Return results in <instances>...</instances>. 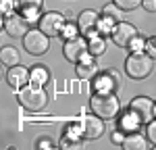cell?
<instances>
[{"mask_svg":"<svg viewBox=\"0 0 156 150\" xmlns=\"http://www.w3.org/2000/svg\"><path fill=\"white\" fill-rule=\"evenodd\" d=\"M17 102L19 106L25 109L29 112H40L48 106V94L42 86H36V84H27L25 88L17 90Z\"/></svg>","mask_w":156,"mask_h":150,"instance_id":"1","label":"cell"},{"mask_svg":"<svg viewBox=\"0 0 156 150\" xmlns=\"http://www.w3.org/2000/svg\"><path fill=\"white\" fill-rule=\"evenodd\" d=\"M90 111L102 117L104 121L108 119H115L121 112V102L119 96L115 92H96L92 98H90Z\"/></svg>","mask_w":156,"mask_h":150,"instance_id":"2","label":"cell"},{"mask_svg":"<svg viewBox=\"0 0 156 150\" xmlns=\"http://www.w3.org/2000/svg\"><path fill=\"white\" fill-rule=\"evenodd\" d=\"M154 71V59L146 52V50H140V52H131L125 61V73L129 75L131 79H146L150 77Z\"/></svg>","mask_w":156,"mask_h":150,"instance_id":"3","label":"cell"},{"mask_svg":"<svg viewBox=\"0 0 156 150\" xmlns=\"http://www.w3.org/2000/svg\"><path fill=\"white\" fill-rule=\"evenodd\" d=\"M23 46L25 50L29 52V54H34V56H42V54H46L50 48V36H46L40 27L37 29H29L23 38Z\"/></svg>","mask_w":156,"mask_h":150,"instance_id":"4","label":"cell"},{"mask_svg":"<svg viewBox=\"0 0 156 150\" xmlns=\"http://www.w3.org/2000/svg\"><path fill=\"white\" fill-rule=\"evenodd\" d=\"M129 112L137 119L140 125H148L154 117V100L148 98V96H135V98L129 102Z\"/></svg>","mask_w":156,"mask_h":150,"instance_id":"5","label":"cell"},{"mask_svg":"<svg viewBox=\"0 0 156 150\" xmlns=\"http://www.w3.org/2000/svg\"><path fill=\"white\" fill-rule=\"evenodd\" d=\"M137 36H140L137 27L131 25V23H127V21H117V23L112 25V31H110L112 42H115L119 48H129V46H131V42Z\"/></svg>","mask_w":156,"mask_h":150,"instance_id":"6","label":"cell"},{"mask_svg":"<svg viewBox=\"0 0 156 150\" xmlns=\"http://www.w3.org/2000/svg\"><path fill=\"white\" fill-rule=\"evenodd\" d=\"M31 25H34V21L29 17L21 15V12H12L9 17H4V31L11 38H21L23 40L25 34L31 29Z\"/></svg>","mask_w":156,"mask_h":150,"instance_id":"7","label":"cell"},{"mask_svg":"<svg viewBox=\"0 0 156 150\" xmlns=\"http://www.w3.org/2000/svg\"><path fill=\"white\" fill-rule=\"evenodd\" d=\"M65 25H67L65 17H62L60 12H56V11L44 12V15L37 19V27H40L46 36H50V38L60 36V34H62V29H65Z\"/></svg>","mask_w":156,"mask_h":150,"instance_id":"8","label":"cell"},{"mask_svg":"<svg viewBox=\"0 0 156 150\" xmlns=\"http://www.w3.org/2000/svg\"><path fill=\"white\" fill-rule=\"evenodd\" d=\"M100 12L94 9H85L81 11V15L77 17V27H79V34L83 38H94L98 36V25H100Z\"/></svg>","mask_w":156,"mask_h":150,"instance_id":"9","label":"cell"},{"mask_svg":"<svg viewBox=\"0 0 156 150\" xmlns=\"http://www.w3.org/2000/svg\"><path fill=\"white\" fill-rule=\"evenodd\" d=\"M62 54H65V59L69 62H77L81 61L83 56L90 54V50H87V42H85L83 36H77V38H71V40H67L65 44H62Z\"/></svg>","mask_w":156,"mask_h":150,"instance_id":"10","label":"cell"},{"mask_svg":"<svg viewBox=\"0 0 156 150\" xmlns=\"http://www.w3.org/2000/svg\"><path fill=\"white\" fill-rule=\"evenodd\" d=\"M81 136L85 140H98V138L104 136V131H106V125H104V119L102 117H98V115H85L83 119H81Z\"/></svg>","mask_w":156,"mask_h":150,"instance_id":"11","label":"cell"},{"mask_svg":"<svg viewBox=\"0 0 156 150\" xmlns=\"http://www.w3.org/2000/svg\"><path fill=\"white\" fill-rule=\"evenodd\" d=\"M6 84L12 88V90H21L27 84H31V73L29 69H25L23 65H15V67H9L6 71Z\"/></svg>","mask_w":156,"mask_h":150,"instance_id":"12","label":"cell"},{"mask_svg":"<svg viewBox=\"0 0 156 150\" xmlns=\"http://www.w3.org/2000/svg\"><path fill=\"white\" fill-rule=\"evenodd\" d=\"M94 86H96V92H117L121 88V75L115 71V69H108L106 73L94 77Z\"/></svg>","mask_w":156,"mask_h":150,"instance_id":"13","label":"cell"},{"mask_svg":"<svg viewBox=\"0 0 156 150\" xmlns=\"http://www.w3.org/2000/svg\"><path fill=\"white\" fill-rule=\"evenodd\" d=\"M96 56H92V54H87L83 56L81 61L75 65V71H77V77H81V79H94L98 73V65L94 61Z\"/></svg>","mask_w":156,"mask_h":150,"instance_id":"14","label":"cell"},{"mask_svg":"<svg viewBox=\"0 0 156 150\" xmlns=\"http://www.w3.org/2000/svg\"><path fill=\"white\" fill-rule=\"evenodd\" d=\"M42 4H44V0H15L17 12L29 17L31 21H34V17L37 19V15H40V11H42Z\"/></svg>","mask_w":156,"mask_h":150,"instance_id":"15","label":"cell"},{"mask_svg":"<svg viewBox=\"0 0 156 150\" xmlns=\"http://www.w3.org/2000/svg\"><path fill=\"white\" fill-rule=\"evenodd\" d=\"M125 150H146L150 146V142H148V138H144L142 134H137V129L135 131H129L125 140H123V144H121Z\"/></svg>","mask_w":156,"mask_h":150,"instance_id":"16","label":"cell"},{"mask_svg":"<svg viewBox=\"0 0 156 150\" xmlns=\"http://www.w3.org/2000/svg\"><path fill=\"white\" fill-rule=\"evenodd\" d=\"M0 61L4 67H15V65H21V54L15 46H4L0 52Z\"/></svg>","mask_w":156,"mask_h":150,"instance_id":"17","label":"cell"},{"mask_svg":"<svg viewBox=\"0 0 156 150\" xmlns=\"http://www.w3.org/2000/svg\"><path fill=\"white\" fill-rule=\"evenodd\" d=\"M29 73H31V84H36V86H46L50 79V73L46 67H42V65H36V67H31L29 69Z\"/></svg>","mask_w":156,"mask_h":150,"instance_id":"18","label":"cell"},{"mask_svg":"<svg viewBox=\"0 0 156 150\" xmlns=\"http://www.w3.org/2000/svg\"><path fill=\"white\" fill-rule=\"evenodd\" d=\"M87 50H90L92 56H102V54L106 52V40H104V36L90 38V40H87Z\"/></svg>","mask_w":156,"mask_h":150,"instance_id":"19","label":"cell"},{"mask_svg":"<svg viewBox=\"0 0 156 150\" xmlns=\"http://www.w3.org/2000/svg\"><path fill=\"white\" fill-rule=\"evenodd\" d=\"M121 9L115 4V2H110V4H106L104 9H102V17L104 19H108V21H112V23H117V21H121Z\"/></svg>","mask_w":156,"mask_h":150,"instance_id":"20","label":"cell"},{"mask_svg":"<svg viewBox=\"0 0 156 150\" xmlns=\"http://www.w3.org/2000/svg\"><path fill=\"white\" fill-rule=\"evenodd\" d=\"M112 2H115L123 12H131V11H135L137 6H142L144 0H112Z\"/></svg>","mask_w":156,"mask_h":150,"instance_id":"21","label":"cell"},{"mask_svg":"<svg viewBox=\"0 0 156 150\" xmlns=\"http://www.w3.org/2000/svg\"><path fill=\"white\" fill-rule=\"evenodd\" d=\"M146 138H148V142L156 146V119H152L150 123L146 125Z\"/></svg>","mask_w":156,"mask_h":150,"instance_id":"22","label":"cell"},{"mask_svg":"<svg viewBox=\"0 0 156 150\" xmlns=\"http://www.w3.org/2000/svg\"><path fill=\"white\" fill-rule=\"evenodd\" d=\"M77 34H79V27H77V25H73V23H67L60 36L65 38V42H67V40H71V38H77Z\"/></svg>","mask_w":156,"mask_h":150,"instance_id":"23","label":"cell"},{"mask_svg":"<svg viewBox=\"0 0 156 150\" xmlns=\"http://www.w3.org/2000/svg\"><path fill=\"white\" fill-rule=\"evenodd\" d=\"M144 50L156 61V36H152V38H148V40H146V48Z\"/></svg>","mask_w":156,"mask_h":150,"instance_id":"24","label":"cell"},{"mask_svg":"<svg viewBox=\"0 0 156 150\" xmlns=\"http://www.w3.org/2000/svg\"><path fill=\"white\" fill-rule=\"evenodd\" d=\"M2 15L4 17H9V15H12V12H17V9H15V0H2Z\"/></svg>","mask_w":156,"mask_h":150,"instance_id":"25","label":"cell"},{"mask_svg":"<svg viewBox=\"0 0 156 150\" xmlns=\"http://www.w3.org/2000/svg\"><path fill=\"white\" fill-rule=\"evenodd\" d=\"M60 148H81V142L79 140H71V138H62Z\"/></svg>","mask_w":156,"mask_h":150,"instance_id":"26","label":"cell"},{"mask_svg":"<svg viewBox=\"0 0 156 150\" xmlns=\"http://www.w3.org/2000/svg\"><path fill=\"white\" fill-rule=\"evenodd\" d=\"M129 48H131V52H140L142 48H146V40H144L142 36H137V38L131 42V46H129Z\"/></svg>","mask_w":156,"mask_h":150,"instance_id":"27","label":"cell"},{"mask_svg":"<svg viewBox=\"0 0 156 150\" xmlns=\"http://www.w3.org/2000/svg\"><path fill=\"white\" fill-rule=\"evenodd\" d=\"M142 4L146 6V11H150V12H154V11H156V0H144Z\"/></svg>","mask_w":156,"mask_h":150,"instance_id":"28","label":"cell"},{"mask_svg":"<svg viewBox=\"0 0 156 150\" xmlns=\"http://www.w3.org/2000/svg\"><path fill=\"white\" fill-rule=\"evenodd\" d=\"M37 148H52V142H50L48 138H42L40 144H37Z\"/></svg>","mask_w":156,"mask_h":150,"instance_id":"29","label":"cell"},{"mask_svg":"<svg viewBox=\"0 0 156 150\" xmlns=\"http://www.w3.org/2000/svg\"><path fill=\"white\" fill-rule=\"evenodd\" d=\"M123 140H125L123 134H119V131H115V134H112V142H115V144H123Z\"/></svg>","mask_w":156,"mask_h":150,"instance_id":"30","label":"cell"},{"mask_svg":"<svg viewBox=\"0 0 156 150\" xmlns=\"http://www.w3.org/2000/svg\"><path fill=\"white\" fill-rule=\"evenodd\" d=\"M154 112H156V102H154Z\"/></svg>","mask_w":156,"mask_h":150,"instance_id":"31","label":"cell"}]
</instances>
